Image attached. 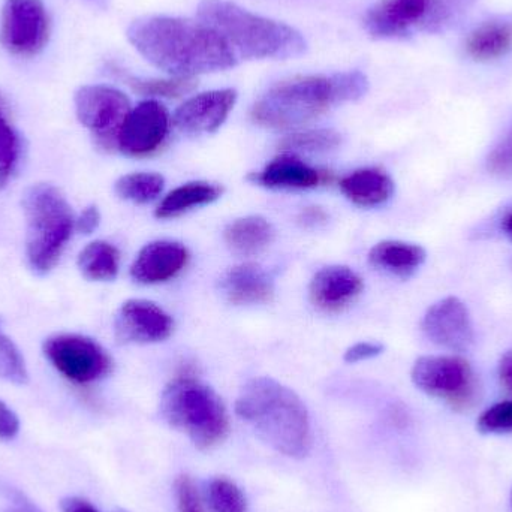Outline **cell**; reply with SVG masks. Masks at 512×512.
<instances>
[{
	"instance_id": "1",
	"label": "cell",
	"mask_w": 512,
	"mask_h": 512,
	"mask_svg": "<svg viewBox=\"0 0 512 512\" xmlns=\"http://www.w3.org/2000/svg\"><path fill=\"white\" fill-rule=\"evenodd\" d=\"M128 41L156 68L174 78L225 71L237 56L224 38L203 21L170 15H146L129 24Z\"/></svg>"
},
{
	"instance_id": "2",
	"label": "cell",
	"mask_w": 512,
	"mask_h": 512,
	"mask_svg": "<svg viewBox=\"0 0 512 512\" xmlns=\"http://www.w3.org/2000/svg\"><path fill=\"white\" fill-rule=\"evenodd\" d=\"M236 412L277 453L303 459L312 447L309 414L300 397L270 378L249 381L240 391Z\"/></svg>"
},
{
	"instance_id": "3",
	"label": "cell",
	"mask_w": 512,
	"mask_h": 512,
	"mask_svg": "<svg viewBox=\"0 0 512 512\" xmlns=\"http://www.w3.org/2000/svg\"><path fill=\"white\" fill-rule=\"evenodd\" d=\"M367 90L369 80L360 71L291 81L265 93L256 102L252 119L265 128H292L327 113L337 105L363 98Z\"/></svg>"
},
{
	"instance_id": "4",
	"label": "cell",
	"mask_w": 512,
	"mask_h": 512,
	"mask_svg": "<svg viewBox=\"0 0 512 512\" xmlns=\"http://www.w3.org/2000/svg\"><path fill=\"white\" fill-rule=\"evenodd\" d=\"M198 20L222 36L237 59L288 60L303 56V33L282 21L254 14L230 0H203Z\"/></svg>"
},
{
	"instance_id": "5",
	"label": "cell",
	"mask_w": 512,
	"mask_h": 512,
	"mask_svg": "<svg viewBox=\"0 0 512 512\" xmlns=\"http://www.w3.org/2000/svg\"><path fill=\"white\" fill-rule=\"evenodd\" d=\"M24 256L29 270L47 276L62 261L75 231V213L68 198L51 183H33L21 198Z\"/></svg>"
},
{
	"instance_id": "6",
	"label": "cell",
	"mask_w": 512,
	"mask_h": 512,
	"mask_svg": "<svg viewBox=\"0 0 512 512\" xmlns=\"http://www.w3.org/2000/svg\"><path fill=\"white\" fill-rule=\"evenodd\" d=\"M159 409L162 418L198 448L218 444L228 430L227 411L218 394L191 375L179 376L165 388Z\"/></svg>"
},
{
	"instance_id": "7",
	"label": "cell",
	"mask_w": 512,
	"mask_h": 512,
	"mask_svg": "<svg viewBox=\"0 0 512 512\" xmlns=\"http://www.w3.org/2000/svg\"><path fill=\"white\" fill-rule=\"evenodd\" d=\"M474 0H382L367 11L364 27L376 39H400L417 32L441 33L468 12Z\"/></svg>"
},
{
	"instance_id": "8",
	"label": "cell",
	"mask_w": 512,
	"mask_h": 512,
	"mask_svg": "<svg viewBox=\"0 0 512 512\" xmlns=\"http://www.w3.org/2000/svg\"><path fill=\"white\" fill-rule=\"evenodd\" d=\"M42 354L62 378L75 385L95 384L111 370L107 351L84 334H51L42 343Z\"/></svg>"
},
{
	"instance_id": "9",
	"label": "cell",
	"mask_w": 512,
	"mask_h": 512,
	"mask_svg": "<svg viewBox=\"0 0 512 512\" xmlns=\"http://www.w3.org/2000/svg\"><path fill=\"white\" fill-rule=\"evenodd\" d=\"M74 108L78 122L101 149H116L117 135L132 108L122 90L107 84L80 87L74 95Z\"/></svg>"
},
{
	"instance_id": "10",
	"label": "cell",
	"mask_w": 512,
	"mask_h": 512,
	"mask_svg": "<svg viewBox=\"0 0 512 512\" xmlns=\"http://www.w3.org/2000/svg\"><path fill=\"white\" fill-rule=\"evenodd\" d=\"M50 38V18L42 0H5L0 15V44L8 53L32 57Z\"/></svg>"
},
{
	"instance_id": "11",
	"label": "cell",
	"mask_w": 512,
	"mask_h": 512,
	"mask_svg": "<svg viewBox=\"0 0 512 512\" xmlns=\"http://www.w3.org/2000/svg\"><path fill=\"white\" fill-rule=\"evenodd\" d=\"M170 132V114L155 99L140 102L131 108L119 135L116 149L128 156L155 152Z\"/></svg>"
},
{
	"instance_id": "12",
	"label": "cell",
	"mask_w": 512,
	"mask_h": 512,
	"mask_svg": "<svg viewBox=\"0 0 512 512\" xmlns=\"http://www.w3.org/2000/svg\"><path fill=\"white\" fill-rule=\"evenodd\" d=\"M412 381L430 396L462 400L471 394L474 375L459 357H421L412 369Z\"/></svg>"
},
{
	"instance_id": "13",
	"label": "cell",
	"mask_w": 512,
	"mask_h": 512,
	"mask_svg": "<svg viewBox=\"0 0 512 512\" xmlns=\"http://www.w3.org/2000/svg\"><path fill=\"white\" fill-rule=\"evenodd\" d=\"M427 339L448 351L465 352L475 342L471 313L460 298L447 297L433 304L423 319Z\"/></svg>"
},
{
	"instance_id": "14",
	"label": "cell",
	"mask_w": 512,
	"mask_h": 512,
	"mask_svg": "<svg viewBox=\"0 0 512 512\" xmlns=\"http://www.w3.org/2000/svg\"><path fill=\"white\" fill-rule=\"evenodd\" d=\"M173 319L161 307L146 300H128L114 318V334L120 343H152L167 339Z\"/></svg>"
},
{
	"instance_id": "15",
	"label": "cell",
	"mask_w": 512,
	"mask_h": 512,
	"mask_svg": "<svg viewBox=\"0 0 512 512\" xmlns=\"http://www.w3.org/2000/svg\"><path fill=\"white\" fill-rule=\"evenodd\" d=\"M236 102L237 92L234 89L200 93L177 108L173 117L174 125L183 134H210L221 128Z\"/></svg>"
},
{
	"instance_id": "16",
	"label": "cell",
	"mask_w": 512,
	"mask_h": 512,
	"mask_svg": "<svg viewBox=\"0 0 512 512\" xmlns=\"http://www.w3.org/2000/svg\"><path fill=\"white\" fill-rule=\"evenodd\" d=\"M189 254L185 246L176 242H153L144 246L131 267L135 282H165L176 276L188 262Z\"/></svg>"
},
{
	"instance_id": "17",
	"label": "cell",
	"mask_w": 512,
	"mask_h": 512,
	"mask_svg": "<svg viewBox=\"0 0 512 512\" xmlns=\"http://www.w3.org/2000/svg\"><path fill=\"white\" fill-rule=\"evenodd\" d=\"M363 282L357 273L348 267H325L319 270L310 283V297L316 306L334 310L360 294Z\"/></svg>"
},
{
	"instance_id": "18",
	"label": "cell",
	"mask_w": 512,
	"mask_h": 512,
	"mask_svg": "<svg viewBox=\"0 0 512 512\" xmlns=\"http://www.w3.org/2000/svg\"><path fill=\"white\" fill-rule=\"evenodd\" d=\"M255 183L274 189L315 188L324 180V173L309 167L291 153L279 156L267 165L261 173L251 177Z\"/></svg>"
},
{
	"instance_id": "19",
	"label": "cell",
	"mask_w": 512,
	"mask_h": 512,
	"mask_svg": "<svg viewBox=\"0 0 512 512\" xmlns=\"http://www.w3.org/2000/svg\"><path fill=\"white\" fill-rule=\"evenodd\" d=\"M221 291L234 304L264 303L273 294V280L258 265H240L225 274Z\"/></svg>"
},
{
	"instance_id": "20",
	"label": "cell",
	"mask_w": 512,
	"mask_h": 512,
	"mask_svg": "<svg viewBox=\"0 0 512 512\" xmlns=\"http://www.w3.org/2000/svg\"><path fill=\"white\" fill-rule=\"evenodd\" d=\"M340 189L352 203L376 207L387 203L393 197L394 183L384 171L378 168H364L343 177Z\"/></svg>"
},
{
	"instance_id": "21",
	"label": "cell",
	"mask_w": 512,
	"mask_h": 512,
	"mask_svg": "<svg viewBox=\"0 0 512 512\" xmlns=\"http://www.w3.org/2000/svg\"><path fill=\"white\" fill-rule=\"evenodd\" d=\"M24 152L23 134L12 120L5 96L0 93V192L14 182L23 165Z\"/></svg>"
},
{
	"instance_id": "22",
	"label": "cell",
	"mask_w": 512,
	"mask_h": 512,
	"mask_svg": "<svg viewBox=\"0 0 512 512\" xmlns=\"http://www.w3.org/2000/svg\"><path fill=\"white\" fill-rule=\"evenodd\" d=\"M370 264L394 276L408 277L426 261L421 246L405 242H382L370 251Z\"/></svg>"
},
{
	"instance_id": "23",
	"label": "cell",
	"mask_w": 512,
	"mask_h": 512,
	"mask_svg": "<svg viewBox=\"0 0 512 512\" xmlns=\"http://www.w3.org/2000/svg\"><path fill=\"white\" fill-rule=\"evenodd\" d=\"M77 267L87 280L110 282L119 274V249L105 240L90 242L78 254Z\"/></svg>"
},
{
	"instance_id": "24",
	"label": "cell",
	"mask_w": 512,
	"mask_h": 512,
	"mask_svg": "<svg viewBox=\"0 0 512 512\" xmlns=\"http://www.w3.org/2000/svg\"><path fill=\"white\" fill-rule=\"evenodd\" d=\"M222 189L207 182L186 183L174 189L159 204L156 216L161 219L176 218L194 207L206 206L221 197Z\"/></svg>"
},
{
	"instance_id": "25",
	"label": "cell",
	"mask_w": 512,
	"mask_h": 512,
	"mask_svg": "<svg viewBox=\"0 0 512 512\" xmlns=\"http://www.w3.org/2000/svg\"><path fill=\"white\" fill-rule=\"evenodd\" d=\"M273 228L259 216L239 219L225 231V240L237 255H254L273 239Z\"/></svg>"
},
{
	"instance_id": "26",
	"label": "cell",
	"mask_w": 512,
	"mask_h": 512,
	"mask_svg": "<svg viewBox=\"0 0 512 512\" xmlns=\"http://www.w3.org/2000/svg\"><path fill=\"white\" fill-rule=\"evenodd\" d=\"M511 47L512 27L505 23L484 24L468 41V53L477 60L504 56Z\"/></svg>"
},
{
	"instance_id": "27",
	"label": "cell",
	"mask_w": 512,
	"mask_h": 512,
	"mask_svg": "<svg viewBox=\"0 0 512 512\" xmlns=\"http://www.w3.org/2000/svg\"><path fill=\"white\" fill-rule=\"evenodd\" d=\"M111 71H114V74L125 81L132 90L149 98H179L195 89L194 80H188V78L173 77L170 80H159V78L138 77L123 69L114 68Z\"/></svg>"
},
{
	"instance_id": "28",
	"label": "cell",
	"mask_w": 512,
	"mask_h": 512,
	"mask_svg": "<svg viewBox=\"0 0 512 512\" xmlns=\"http://www.w3.org/2000/svg\"><path fill=\"white\" fill-rule=\"evenodd\" d=\"M164 188V179L159 174L135 173L120 177L114 191L122 200L146 204L155 200Z\"/></svg>"
},
{
	"instance_id": "29",
	"label": "cell",
	"mask_w": 512,
	"mask_h": 512,
	"mask_svg": "<svg viewBox=\"0 0 512 512\" xmlns=\"http://www.w3.org/2000/svg\"><path fill=\"white\" fill-rule=\"evenodd\" d=\"M0 379L14 385L29 381L26 358L0 321Z\"/></svg>"
},
{
	"instance_id": "30",
	"label": "cell",
	"mask_w": 512,
	"mask_h": 512,
	"mask_svg": "<svg viewBox=\"0 0 512 512\" xmlns=\"http://www.w3.org/2000/svg\"><path fill=\"white\" fill-rule=\"evenodd\" d=\"M340 144V135L330 129L300 132L283 141V149L292 153H327Z\"/></svg>"
},
{
	"instance_id": "31",
	"label": "cell",
	"mask_w": 512,
	"mask_h": 512,
	"mask_svg": "<svg viewBox=\"0 0 512 512\" xmlns=\"http://www.w3.org/2000/svg\"><path fill=\"white\" fill-rule=\"evenodd\" d=\"M212 512H246V499L242 490L227 478H215L207 486Z\"/></svg>"
},
{
	"instance_id": "32",
	"label": "cell",
	"mask_w": 512,
	"mask_h": 512,
	"mask_svg": "<svg viewBox=\"0 0 512 512\" xmlns=\"http://www.w3.org/2000/svg\"><path fill=\"white\" fill-rule=\"evenodd\" d=\"M478 429L483 433H505L512 430V402H501L487 409L480 420Z\"/></svg>"
},
{
	"instance_id": "33",
	"label": "cell",
	"mask_w": 512,
	"mask_h": 512,
	"mask_svg": "<svg viewBox=\"0 0 512 512\" xmlns=\"http://www.w3.org/2000/svg\"><path fill=\"white\" fill-rule=\"evenodd\" d=\"M0 498L3 499V512H47L23 490L6 481H0Z\"/></svg>"
},
{
	"instance_id": "34",
	"label": "cell",
	"mask_w": 512,
	"mask_h": 512,
	"mask_svg": "<svg viewBox=\"0 0 512 512\" xmlns=\"http://www.w3.org/2000/svg\"><path fill=\"white\" fill-rule=\"evenodd\" d=\"M177 510L179 512H203L200 496L191 478L182 475L176 481Z\"/></svg>"
},
{
	"instance_id": "35",
	"label": "cell",
	"mask_w": 512,
	"mask_h": 512,
	"mask_svg": "<svg viewBox=\"0 0 512 512\" xmlns=\"http://www.w3.org/2000/svg\"><path fill=\"white\" fill-rule=\"evenodd\" d=\"M21 433L20 415L5 400L0 399V442H14Z\"/></svg>"
},
{
	"instance_id": "36",
	"label": "cell",
	"mask_w": 512,
	"mask_h": 512,
	"mask_svg": "<svg viewBox=\"0 0 512 512\" xmlns=\"http://www.w3.org/2000/svg\"><path fill=\"white\" fill-rule=\"evenodd\" d=\"M490 167L495 171H512V129L490 156Z\"/></svg>"
},
{
	"instance_id": "37",
	"label": "cell",
	"mask_w": 512,
	"mask_h": 512,
	"mask_svg": "<svg viewBox=\"0 0 512 512\" xmlns=\"http://www.w3.org/2000/svg\"><path fill=\"white\" fill-rule=\"evenodd\" d=\"M99 225H101V212L95 204L84 207L78 215H75V231L83 236L95 233Z\"/></svg>"
},
{
	"instance_id": "38",
	"label": "cell",
	"mask_w": 512,
	"mask_h": 512,
	"mask_svg": "<svg viewBox=\"0 0 512 512\" xmlns=\"http://www.w3.org/2000/svg\"><path fill=\"white\" fill-rule=\"evenodd\" d=\"M382 351H384V346L381 343H357L345 352V361L346 363H358V361L370 360V358L381 355Z\"/></svg>"
},
{
	"instance_id": "39",
	"label": "cell",
	"mask_w": 512,
	"mask_h": 512,
	"mask_svg": "<svg viewBox=\"0 0 512 512\" xmlns=\"http://www.w3.org/2000/svg\"><path fill=\"white\" fill-rule=\"evenodd\" d=\"M60 510L62 512H99L92 502L74 495L66 496L60 501Z\"/></svg>"
},
{
	"instance_id": "40",
	"label": "cell",
	"mask_w": 512,
	"mask_h": 512,
	"mask_svg": "<svg viewBox=\"0 0 512 512\" xmlns=\"http://www.w3.org/2000/svg\"><path fill=\"white\" fill-rule=\"evenodd\" d=\"M499 372H501L505 385L512 391V351L507 352V354L502 357Z\"/></svg>"
},
{
	"instance_id": "41",
	"label": "cell",
	"mask_w": 512,
	"mask_h": 512,
	"mask_svg": "<svg viewBox=\"0 0 512 512\" xmlns=\"http://www.w3.org/2000/svg\"><path fill=\"white\" fill-rule=\"evenodd\" d=\"M502 230H504L505 236L512 242V212L505 218L504 224H502Z\"/></svg>"
},
{
	"instance_id": "42",
	"label": "cell",
	"mask_w": 512,
	"mask_h": 512,
	"mask_svg": "<svg viewBox=\"0 0 512 512\" xmlns=\"http://www.w3.org/2000/svg\"><path fill=\"white\" fill-rule=\"evenodd\" d=\"M86 2L98 9H107L110 5V0H86Z\"/></svg>"
},
{
	"instance_id": "43",
	"label": "cell",
	"mask_w": 512,
	"mask_h": 512,
	"mask_svg": "<svg viewBox=\"0 0 512 512\" xmlns=\"http://www.w3.org/2000/svg\"><path fill=\"white\" fill-rule=\"evenodd\" d=\"M117 512H126V511H117Z\"/></svg>"
}]
</instances>
